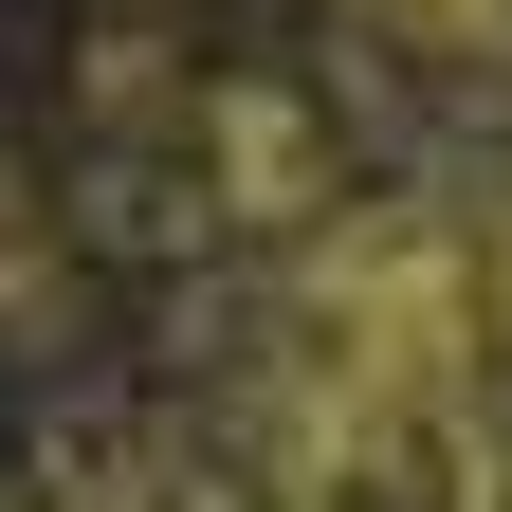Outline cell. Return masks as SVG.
<instances>
[{
  "mask_svg": "<svg viewBox=\"0 0 512 512\" xmlns=\"http://www.w3.org/2000/svg\"><path fill=\"white\" fill-rule=\"evenodd\" d=\"M74 512H256V476L220 458V439H128V458L74 476Z\"/></svg>",
  "mask_w": 512,
  "mask_h": 512,
  "instance_id": "1",
  "label": "cell"
},
{
  "mask_svg": "<svg viewBox=\"0 0 512 512\" xmlns=\"http://www.w3.org/2000/svg\"><path fill=\"white\" fill-rule=\"evenodd\" d=\"M348 19L403 55H458V74H512V0H348Z\"/></svg>",
  "mask_w": 512,
  "mask_h": 512,
  "instance_id": "2",
  "label": "cell"
},
{
  "mask_svg": "<svg viewBox=\"0 0 512 512\" xmlns=\"http://www.w3.org/2000/svg\"><path fill=\"white\" fill-rule=\"evenodd\" d=\"M55 238H37V202H19V165H0V330H55Z\"/></svg>",
  "mask_w": 512,
  "mask_h": 512,
  "instance_id": "3",
  "label": "cell"
}]
</instances>
